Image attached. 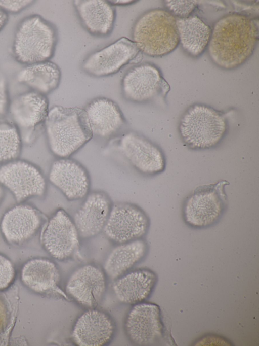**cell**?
Returning <instances> with one entry per match:
<instances>
[{
  "label": "cell",
  "mask_w": 259,
  "mask_h": 346,
  "mask_svg": "<svg viewBox=\"0 0 259 346\" xmlns=\"http://www.w3.org/2000/svg\"><path fill=\"white\" fill-rule=\"evenodd\" d=\"M49 110L46 95L30 90L10 100L8 112L20 135L23 145L32 146L43 132Z\"/></svg>",
  "instance_id": "cell-7"
},
{
  "label": "cell",
  "mask_w": 259,
  "mask_h": 346,
  "mask_svg": "<svg viewBox=\"0 0 259 346\" xmlns=\"http://www.w3.org/2000/svg\"><path fill=\"white\" fill-rule=\"evenodd\" d=\"M0 184L10 191L18 202L42 197L47 189L46 178L40 168L19 159L1 165Z\"/></svg>",
  "instance_id": "cell-8"
},
{
  "label": "cell",
  "mask_w": 259,
  "mask_h": 346,
  "mask_svg": "<svg viewBox=\"0 0 259 346\" xmlns=\"http://www.w3.org/2000/svg\"><path fill=\"white\" fill-rule=\"evenodd\" d=\"M58 40L56 26L38 14L23 18L14 34L12 50L15 60L26 65L50 60Z\"/></svg>",
  "instance_id": "cell-4"
},
{
  "label": "cell",
  "mask_w": 259,
  "mask_h": 346,
  "mask_svg": "<svg viewBox=\"0 0 259 346\" xmlns=\"http://www.w3.org/2000/svg\"><path fill=\"white\" fill-rule=\"evenodd\" d=\"M108 2L113 6H129L132 4H135L137 1H128V0H111V1H108Z\"/></svg>",
  "instance_id": "cell-33"
},
{
  "label": "cell",
  "mask_w": 259,
  "mask_h": 346,
  "mask_svg": "<svg viewBox=\"0 0 259 346\" xmlns=\"http://www.w3.org/2000/svg\"><path fill=\"white\" fill-rule=\"evenodd\" d=\"M34 2V1L30 0H0V8L7 14H16L29 7Z\"/></svg>",
  "instance_id": "cell-30"
},
{
  "label": "cell",
  "mask_w": 259,
  "mask_h": 346,
  "mask_svg": "<svg viewBox=\"0 0 259 346\" xmlns=\"http://www.w3.org/2000/svg\"><path fill=\"white\" fill-rule=\"evenodd\" d=\"M230 183L220 180L197 186L185 199L182 208L183 220L191 228L204 229L217 224L228 206L226 186Z\"/></svg>",
  "instance_id": "cell-6"
},
{
  "label": "cell",
  "mask_w": 259,
  "mask_h": 346,
  "mask_svg": "<svg viewBox=\"0 0 259 346\" xmlns=\"http://www.w3.org/2000/svg\"><path fill=\"white\" fill-rule=\"evenodd\" d=\"M4 194L3 186L0 184V203L2 201Z\"/></svg>",
  "instance_id": "cell-35"
},
{
  "label": "cell",
  "mask_w": 259,
  "mask_h": 346,
  "mask_svg": "<svg viewBox=\"0 0 259 346\" xmlns=\"http://www.w3.org/2000/svg\"><path fill=\"white\" fill-rule=\"evenodd\" d=\"M176 19L183 49L192 57L200 56L208 47L212 29L196 15Z\"/></svg>",
  "instance_id": "cell-26"
},
{
  "label": "cell",
  "mask_w": 259,
  "mask_h": 346,
  "mask_svg": "<svg viewBox=\"0 0 259 346\" xmlns=\"http://www.w3.org/2000/svg\"><path fill=\"white\" fill-rule=\"evenodd\" d=\"M121 89L126 100L142 103L149 102L159 95L165 96L169 87L155 64L144 62L126 71L121 81Z\"/></svg>",
  "instance_id": "cell-10"
},
{
  "label": "cell",
  "mask_w": 259,
  "mask_h": 346,
  "mask_svg": "<svg viewBox=\"0 0 259 346\" xmlns=\"http://www.w3.org/2000/svg\"><path fill=\"white\" fill-rule=\"evenodd\" d=\"M23 146L16 126L10 122H0V164L18 159Z\"/></svg>",
  "instance_id": "cell-27"
},
{
  "label": "cell",
  "mask_w": 259,
  "mask_h": 346,
  "mask_svg": "<svg viewBox=\"0 0 259 346\" xmlns=\"http://www.w3.org/2000/svg\"><path fill=\"white\" fill-rule=\"evenodd\" d=\"M157 277L152 270L142 268L126 273L116 279L112 288L121 302L136 304L147 299L156 286Z\"/></svg>",
  "instance_id": "cell-22"
},
{
  "label": "cell",
  "mask_w": 259,
  "mask_h": 346,
  "mask_svg": "<svg viewBox=\"0 0 259 346\" xmlns=\"http://www.w3.org/2000/svg\"><path fill=\"white\" fill-rule=\"evenodd\" d=\"M8 21V15L0 8V31L4 28Z\"/></svg>",
  "instance_id": "cell-34"
},
{
  "label": "cell",
  "mask_w": 259,
  "mask_h": 346,
  "mask_svg": "<svg viewBox=\"0 0 259 346\" xmlns=\"http://www.w3.org/2000/svg\"><path fill=\"white\" fill-rule=\"evenodd\" d=\"M142 54L132 40L121 37L89 55L83 61L81 68L94 77L109 76Z\"/></svg>",
  "instance_id": "cell-11"
},
{
  "label": "cell",
  "mask_w": 259,
  "mask_h": 346,
  "mask_svg": "<svg viewBox=\"0 0 259 346\" xmlns=\"http://www.w3.org/2000/svg\"><path fill=\"white\" fill-rule=\"evenodd\" d=\"M115 332L113 320L107 314L91 308L76 320L72 331L73 342L79 346H102L109 343Z\"/></svg>",
  "instance_id": "cell-19"
},
{
  "label": "cell",
  "mask_w": 259,
  "mask_h": 346,
  "mask_svg": "<svg viewBox=\"0 0 259 346\" xmlns=\"http://www.w3.org/2000/svg\"><path fill=\"white\" fill-rule=\"evenodd\" d=\"M79 238L72 218L59 208L49 219L42 233L41 242L53 258L63 261L73 255L78 247Z\"/></svg>",
  "instance_id": "cell-12"
},
{
  "label": "cell",
  "mask_w": 259,
  "mask_h": 346,
  "mask_svg": "<svg viewBox=\"0 0 259 346\" xmlns=\"http://www.w3.org/2000/svg\"><path fill=\"white\" fill-rule=\"evenodd\" d=\"M196 1H164L163 4L176 18H183L191 15L197 5Z\"/></svg>",
  "instance_id": "cell-28"
},
{
  "label": "cell",
  "mask_w": 259,
  "mask_h": 346,
  "mask_svg": "<svg viewBox=\"0 0 259 346\" xmlns=\"http://www.w3.org/2000/svg\"><path fill=\"white\" fill-rule=\"evenodd\" d=\"M258 39L257 19L233 13L214 24L207 47L212 61L225 70L236 68L252 55Z\"/></svg>",
  "instance_id": "cell-1"
},
{
  "label": "cell",
  "mask_w": 259,
  "mask_h": 346,
  "mask_svg": "<svg viewBox=\"0 0 259 346\" xmlns=\"http://www.w3.org/2000/svg\"><path fill=\"white\" fill-rule=\"evenodd\" d=\"M149 227V218L142 208L120 202L112 204L103 231L108 239L120 244L142 238Z\"/></svg>",
  "instance_id": "cell-9"
},
{
  "label": "cell",
  "mask_w": 259,
  "mask_h": 346,
  "mask_svg": "<svg viewBox=\"0 0 259 346\" xmlns=\"http://www.w3.org/2000/svg\"><path fill=\"white\" fill-rule=\"evenodd\" d=\"M15 269L12 262L0 254V291L6 289L13 282Z\"/></svg>",
  "instance_id": "cell-29"
},
{
  "label": "cell",
  "mask_w": 259,
  "mask_h": 346,
  "mask_svg": "<svg viewBox=\"0 0 259 346\" xmlns=\"http://www.w3.org/2000/svg\"><path fill=\"white\" fill-rule=\"evenodd\" d=\"M42 222L41 215L36 208L28 204H20L4 213L1 220L0 229L8 243L20 245L36 234Z\"/></svg>",
  "instance_id": "cell-18"
},
{
  "label": "cell",
  "mask_w": 259,
  "mask_h": 346,
  "mask_svg": "<svg viewBox=\"0 0 259 346\" xmlns=\"http://www.w3.org/2000/svg\"><path fill=\"white\" fill-rule=\"evenodd\" d=\"M132 41L147 56L157 57L169 54L179 44L176 17L164 9L145 12L134 23Z\"/></svg>",
  "instance_id": "cell-3"
},
{
  "label": "cell",
  "mask_w": 259,
  "mask_h": 346,
  "mask_svg": "<svg viewBox=\"0 0 259 346\" xmlns=\"http://www.w3.org/2000/svg\"><path fill=\"white\" fill-rule=\"evenodd\" d=\"M124 329L129 339L136 344L158 343L164 333L159 307L144 302L134 304L125 319Z\"/></svg>",
  "instance_id": "cell-14"
},
{
  "label": "cell",
  "mask_w": 259,
  "mask_h": 346,
  "mask_svg": "<svg viewBox=\"0 0 259 346\" xmlns=\"http://www.w3.org/2000/svg\"><path fill=\"white\" fill-rule=\"evenodd\" d=\"M44 132L50 152L58 158H69L93 137L86 112L78 107H51Z\"/></svg>",
  "instance_id": "cell-2"
},
{
  "label": "cell",
  "mask_w": 259,
  "mask_h": 346,
  "mask_svg": "<svg viewBox=\"0 0 259 346\" xmlns=\"http://www.w3.org/2000/svg\"><path fill=\"white\" fill-rule=\"evenodd\" d=\"M119 149L132 167L143 175L154 176L165 169L166 159L161 148L137 132L124 134L120 140Z\"/></svg>",
  "instance_id": "cell-13"
},
{
  "label": "cell",
  "mask_w": 259,
  "mask_h": 346,
  "mask_svg": "<svg viewBox=\"0 0 259 346\" xmlns=\"http://www.w3.org/2000/svg\"><path fill=\"white\" fill-rule=\"evenodd\" d=\"M84 198L72 219L80 238L89 239L103 231L112 203L102 191L90 192Z\"/></svg>",
  "instance_id": "cell-17"
},
{
  "label": "cell",
  "mask_w": 259,
  "mask_h": 346,
  "mask_svg": "<svg viewBox=\"0 0 259 346\" xmlns=\"http://www.w3.org/2000/svg\"><path fill=\"white\" fill-rule=\"evenodd\" d=\"M148 245L142 238L118 244L108 255L104 271L111 279L120 277L145 257Z\"/></svg>",
  "instance_id": "cell-23"
},
{
  "label": "cell",
  "mask_w": 259,
  "mask_h": 346,
  "mask_svg": "<svg viewBox=\"0 0 259 346\" xmlns=\"http://www.w3.org/2000/svg\"><path fill=\"white\" fill-rule=\"evenodd\" d=\"M21 279L29 289L38 293L55 290L59 283L60 273L56 264L43 258L27 261L22 266Z\"/></svg>",
  "instance_id": "cell-24"
},
{
  "label": "cell",
  "mask_w": 259,
  "mask_h": 346,
  "mask_svg": "<svg viewBox=\"0 0 259 346\" xmlns=\"http://www.w3.org/2000/svg\"><path fill=\"white\" fill-rule=\"evenodd\" d=\"M61 75L59 66L48 60L26 65L18 73L17 80L31 90L47 95L59 87Z\"/></svg>",
  "instance_id": "cell-25"
},
{
  "label": "cell",
  "mask_w": 259,
  "mask_h": 346,
  "mask_svg": "<svg viewBox=\"0 0 259 346\" xmlns=\"http://www.w3.org/2000/svg\"><path fill=\"white\" fill-rule=\"evenodd\" d=\"M48 179L69 201L84 198L90 192L91 180L88 170L80 162L70 158L54 161Z\"/></svg>",
  "instance_id": "cell-16"
},
{
  "label": "cell",
  "mask_w": 259,
  "mask_h": 346,
  "mask_svg": "<svg viewBox=\"0 0 259 346\" xmlns=\"http://www.w3.org/2000/svg\"><path fill=\"white\" fill-rule=\"evenodd\" d=\"M94 136L111 137L123 128L126 123L118 104L113 100L98 97L91 100L84 109Z\"/></svg>",
  "instance_id": "cell-20"
},
{
  "label": "cell",
  "mask_w": 259,
  "mask_h": 346,
  "mask_svg": "<svg viewBox=\"0 0 259 346\" xmlns=\"http://www.w3.org/2000/svg\"><path fill=\"white\" fill-rule=\"evenodd\" d=\"M8 310L3 299L0 297V334L6 327L8 322Z\"/></svg>",
  "instance_id": "cell-32"
},
{
  "label": "cell",
  "mask_w": 259,
  "mask_h": 346,
  "mask_svg": "<svg viewBox=\"0 0 259 346\" xmlns=\"http://www.w3.org/2000/svg\"><path fill=\"white\" fill-rule=\"evenodd\" d=\"M73 5L80 23L90 34L106 37L112 33L116 11L108 1L75 0Z\"/></svg>",
  "instance_id": "cell-21"
},
{
  "label": "cell",
  "mask_w": 259,
  "mask_h": 346,
  "mask_svg": "<svg viewBox=\"0 0 259 346\" xmlns=\"http://www.w3.org/2000/svg\"><path fill=\"white\" fill-rule=\"evenodd\" d=\"M106 289L105 272L94 264L83 265L74 270L65 286L67 294L82 306L94 308L103 299Z\"/></svg>",
  "instance_id": "cell-15"
},
{
  "label": "cell",
  "mask_w": 259,
  "mask_h": 346,
  "mask_svg": "<svg viewBox=\"0 0 259 346\" xmlns=\"http://www.w3.org/2000/svg\"><path fill=\"white\" fill-rule=\"evenodd\" d=\"M10 101L7 81L4 77H0V117L7 114Z\"/></svg>",
  "instance_id": "cell-31"
},
{
  "label": "cell",
  "mask_w": 259,
  "mask_h": 346,
  "mask_svg": "<svg viewBox=\"0 0 259 346\" xmlns=\"http://www.w3.org/2000/svg\"><path fill=\"white\" fill-rule=\"evenodd\" d=\"M228 128L224 113L210 106L196 103L181 118L179 131L183 142L192 150L214 148L225 137Z\"/></svg>",
  "instance_id": "cell-5"
}]
</instances>
